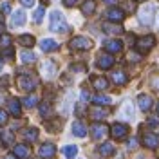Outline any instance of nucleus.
<instances>
[{
	"instance_id": "15",
	"label": "nucleus",
	"mask_w": 159,
	"mask_h": 159,
	"mask_svg": "<svg viewBox=\"0 0 159 159\" xmlns=\"http://www.w3.org/2000/svg\"><path fill=\"white\" fill-rule=\"evenodd\" d=\"M72 134L78 136V138H85L87 136V127L83 121H74L72 123Z\"/></svg>"
},
{
	"instance_id": "4",
	"label": "nucleus",
	"mask_w": 159,
	"mask_h": 159,
	"mask_svg": "<svg viewBox=\"0 0 159 159\" xmlns=\"http://www.w3.org/2000/svg\"><path fill=\"white\" fill-rule=\"evenodd\" d=\"M92 47V40L87 36H74L70 40V49L74 51H89Z\"/></svg>"
},
{
	"instance_id": "33",
	"label": "nucleus",
	"mask_w": 159,
	"mask_h": 159,
	"mask_svg": "<svg viewBox=\"0 0 159 159\" xmlns=\"http://www.w3.org/2000/svg\"><path fill=\"white\" fill-rule=\"evenodd\" d=\"M40 114L45 118V116H51L52 114V107H51V103H42L40 105Z\"/></svg>"
},
{
	"instance_id": "21",
	"label": "nucleus",
	"mask_w": 159,
	"mask_h": 159,
	"mask_svg": "<svg viewBox=\"0 0 159 159\" xmlns=\"http://www.w3.org/2000/svg\"><path fill=\"white\" fill-rule=\"evenodd\" d=\"M7 110H9L15 118H18V116H20V101H18V99L11 98L9 101H7Z\"/></svg>"
},
{
	"instance_id": "38",
	"label": "nucleus",
	"mask_w": 159,
	"mask_h": 159,
	"mask_svg": "<svg viewBox=\"0 0 159 159\" xmlns=\"http://www.w3.org/2000/svg\"><path fill=\"white\" fill-rule=\"evenodd\" d=\"M7 123V112L0 109V125H6Z\"/></svg>"
},
{
	"instance_id": "44",
	"label": "nucleus",
	"mask_w": 159,
	"mask_h": 159,
	"mask_svg": "<svg viewBox=\"0 0 159 159\" xmlns=\"http://www.w3.org/2000/svg\"><path fill=\"white\" fill-rule=\"evenodd\" d=\"M129 60H130V61H138V60H139V56H138V54H130V56H129Z\"/></svg>"
},
{
	"instance_id": "3",
	"label": "nucleus",
	"mask_w": 159,
	"mask_h": 159,
	"mask_svg": "<svg viewBox=\"0 0 159 159\" xmlns=\"http://www.w3.org/2000/svg\"><path fill=\"white\" fill-rule=\"evenodd\" d=\"M16 83H18V87L22 90H33V89H36L38 80L34 78L33 74H20L18 80H16Z\"/></svg>"
},
{
	"instance_id": "36",
	"label": "nucleus",
	"mask_w": 159,
	"mask_h": 159,
	"mask_svg": "<svg viewBox=\"0 0 159 159\" xmlns=\"http://www.w3.org/2000/svg\"><path fill=\"white\" fill-rule=\"evenodd\" d=\"M0 49H7V47H11V38L7 36V34H4V36H0Z\"/></svg>"
},
{
	"instance_id": "43",
	"label": "nucleus",
	"mask_w": 159,
	"mask_h": 159,
	"mask_svg": "<svg viewBox=\"0 0 159 159\" xmlns=\"http://www.w3.org/2000/svg\"><path fill=\"white\" fill-rule=\"evenodd\" d=\"M81 99H83V101H87V99H89V92H87V90H83V92H81Z\"/></svg>"
},
{
	"instance_id": "27",
	"label": "nucleus",
	"mask_w": 159,
	"mask_h": 159,
	"mask_svg": "<svg viewBox=\"0 0 159 159\" xmlns=\"http://www.w3.org/2000/svg\"><path fill=\"white\" fill-rule=\"evenodd\" d=\"M92 87L96 90H105L107 87H109V81L105 78H94L92 80Z\"/></svg>"
},
{
	"instance_id": "39",
	"label": "nucleus",
	"mask_w": 159,
	"mask_h": 159,
	"mask_svg": "<svg viewBox=\"0 0 159 159\" xmlns=\"http://www.w3.org/2000/svg\"><path fill=\"white\" fill-rule=\"evenodd\" d=\"M78 4V0H63V6L65 7H72V6H76Z\"/></svg>"
},
{
	"instance_id": "41",
	"label": "nucleus",
	"mask_w": 159,
	"mask_h": 159,
	"mask_svg": "<svg viewBox=\"0 0 159 159\" xmlns=\"http://www.w3.org/2000/svg\"><path fill=\"white\" fill-rule=\"evenodd\" d=\"M136 147H138V139H136V138H132V139L129 141V148L132 150V148H136Z\"/></svg>"
},
{
	"instance_id": "45",
	"label": "nucleus",
	"mask_w": 159,
	"mask_h": 159,
	"mask_svg": "<svg viewBox=\"0 0 159 159\" xmlns=\"http://www.w3.org/2000/svg\"><path fill=\"white\" fill-rule=\"evenodd\" d=\"M4 159H18V157H16V156H6Z\"/></svg>"
},
{
	"instance_id": "6",
	"label": "nucleus",
	"mask_w": 159,
	"mask_h": 159,
	"mask_svg": "<svg viewBox=\"0 0 159 159\" xmlns=\"http://www.w3.org/2000/svg\"><path fill=\"white\" fill-rule=\"evenodd\" d=\"M107 134H109V127L105 123H94L90 127V136H92V139H98V141L99 139H105Z\"/></svg>"
},
{
	"instance_id": "10",
	"label": "nucleus",
	"mask_w": 159,
	"mask_h": 159,
	"mask_svg": "<svg viewBox=\"0 0 159 159\" xmlns=\"http://www.w3.org/2000/svg\"><path fill=\"white\" fill-rule=\"evenodd\" d=\"M56 63L54 61H51V60H47V61H43L42 63V74H43V78H54V74H56Z\"/></svg>"
},
{
	"instance_id": "8",
	"label": "nucleus",
	"mask_w": 159,
	"mask_h": 159,
	"mask_svg": "<svg viewBox=\"0 0 159 159\" xmlns=\"http://www.w3.org/2000/svg\"><path fill=\"white\" fill-rule=\"evenodd\" d=\"M110 134H112L114 139H125L127 134H129V127L123 125V123H114L112 129H110Z\"/></svg>"
},
{
	"instance_id": "23",
	"label": "nucleus",
	"mask_w": 159,
	"mask_h": 159,
	"mask_svg": "<svg viewBox=\"0 0 159 159\" xmlns=\"http://www.w3.org/2000/svg\"><path fill=\"white\" fill-rule=\"evenodd\" d=\"M99 156H103V157H109V156H112L114 152H116V148H114V145L112 143H103V145H99Z\"/></svg>"
},
{
	"instance_id": "7",
	"label": "nucleus",
	"mask_w": 159,
	"mask_h": 159,
	"mask_svg": "<svg viewBox=\"0 0 159 159\" xmlns=\"http://www.w3.org/2000/svg\"><path fill=\"white\" fill-rule=\"evenodd\" d=\"M96 65H98L99 69H110L112 65H114V56L110 54V52H103V54H99L98 60H96Z\"/></svg>"
},
{
	"instance_id": "1",
	"label": "nucleus",
	"mask_w": 159,
	"mask_h": 159,
	"mask_svg": "<svg viewBox=\"0 0 159 159\" xmlns=\"http://www.w3.org/2000/svg\"><path fill=\"white\" fill-rule=\"evenodd\" d=\"M49 29L54 31V33H63L67 31V24H65V18L61 16L60 11H52L49 16Z\"/></svg>"
},
{
	"instance_id": "2",
	"label": "nucleus",
	"mask_w": 159,
	"mask_h": 159,
	"mask_svg": "<svg viewBox=\"0 0 159 159\" xmlns=\"http://www.w3.org/2000/svg\"><path fill=\"white\" fill-rule=\"evenodd\" d=\"M154 16H156V7H154L152 4L139 7L138 18H139V22H141L143 25H152V24H154Z\"/></svg>"
},
{
	"instance_id": "48",
	"label": "nucleus",
	"mask_w": 159,
	"mask_h": 159,
	"mask_svg": "<svg viewBox=\"0 0 159 159\" xmlns=\"http://www.w3.org/2000/svg\"><path fill=\"white\" fill-rule=\"evenodd\" d=\"M157 114H159V105H157Z\"/></svg>"
},
{
	"instance_id": "26",
	"label": "nucleus",
	"mask_w": 159,
	"mask_h": 159,
	"mask_svg": "<svg viewBox=\"0 0 159 159\" xmlns=\"http://www.w3.org/2000/svg\"><path fill=\"white\" fill-rule=\"evenodd\" d=\"M90 116L94 119H105L107 116H109V112L105 109H101V107H94V109L90 110Z\"/></svg>"
},
{
	"instance_id": "34",
	"label": "nucleus",
	"mask_w": 159,
	"mask_h": 159,
	"mask_svg": "<svg viewBox=\"0 0 159 159\" xmlns=\"http://www.w3.org/2000/svg\"><path fill=\"white\" fill-rule=\"evenodd\" d=\"M36 103H38V98H36V96H27V98L24 99V105H25L27 109H31V107H34Z\"/></svg>"
},
{
	"instance_id": "25",
	"label": "nucleus",
	"mask_w": 159,
	"mask_h": 159,
	"mask_svg": "<svg viewBox=\"0 0 159 159\" xmlns=\"http://www.w3.org/2000/svg\"><path fill=\"white\" fill-rule=\"evenodd\" d=\"M61 154H63L67 159H74L76 154H78V147H76V145H67V147L61 148Z\"/></svg>"
},
{
	"instance_id": "35",
	"label": "nucleus",
	"mask_w": 159,
	"mask_h": 159,
	"mask_svg": "<svg viewBox=\"0 0 159 159\" xmlns=\"http://www.w3.org/2000/svg\"><path fill=\"white\" fill-rule=\"evenodd\" d=\"M2 141H4L6 145H13V132H11V130H4V134H2Z\"/></svg>"
},
{
	"instance_id": "14",
	"label": "nucleus",
	"mask_w": 159,
	"mask_h": 159,
	"mask_svg": "<svg viewBox=\"0 0 159 159\" xmlns=\"http://www.w3.org/2000/svg\"><path fill=\"white\" fill-rule=\"evenodd\" d=\"M105 16H107L109 20H112V22H121V20L125 18V13L119 9V7H110Z\"/></svg>"
},
{
	"instance_id": "22",
	"label": "nucleus",
	"mask_w": 159,
	"mask_h": 159,
	"mask_svg": "<svg viewBox=\"0 0 159 159\" xmlns=\"http://www.w3.org/2000/svg\"><path fill=\"white\" fill-rule=\"evenodd\" d=\"M103 31L107 34H121L123 33V27L119 24H103Z\"/></svg>"
},
{
	"instance_id": "19",
	"label": "nucleus",
	"mask_w": 159,
	"mask_h": 159,
	"mask_svg": "<svg viewBox=\"0 0 159 159\" xmlns=\"http://www.w3.org/2000/svg\"><path fill=\"white\" fill-rule=\"evenodd\" d=\"M96 11V0H85L83 4H81V13L85 15V16H89Z\"/></svg>"
},
{
	"instance_id": "24",
	"label": "nucleus",
	"mask_w": 159,
	"mask_h": 159,
	"mask_svg": "<svg viewBox=\"0 0 159 159\" xmlns=\"http://www.w3.org/2000/svg\"><path fill=\"white\" fill-rule=\"evenodd\" d=\"M29 147H25V145H16L15 147V156L18 159H27L29 157Z\"/></svg>"
},
{
	"instance_id": "16",
	"label": "nucleus",
	"mask_w": 159,
	"mask_h": 159,
	"mask_svg": "<svg viewBox=\"0 0 159 159\" xmlns=\"http://www.w3.org/2000/svg\"><path fill=\"white\" fill-rule=\"evenodd\" d=\"M40 47H42V51H45V52H51V51L58 49V42H54L52 38H43L40 42Z\"/></svg>"
},
{
	"instance_id": "49",
	"label": "nucleus",
	"mask_w": 159,
	"mask_h": 159,
	"mask_svg": "<svg viewBox=\"0 0 159 159\" xmlns=\"http://www.w3.org/2000/svg\"><path fill=\"white\" fill-rule=\"evenodd\" d=\"M0 69H2V61H0Z\"/></svg>"
},
{
	"instance_id": "30",
	"label": "nucleus",
	"mask_w": 159,
	"mask_h": 159,
	"mask_svg": "<svg viewBox=\"0 0 159 159\" xmlns=\"http://www.w3.org/2000/svg\"><path fill=\"white\" fill-rule=\"evenodd\" d=\"M18 42L24 45V47H33L34 45V38H33V34H22L18 38Z\"/></svg>"
},
{
	"instance_id": "32",
	"label": "nucleus",
	"mask_w": 159,
	"mask_h": 159,
	"mask_svg": "<svg viewBox=\"0 0 159 159\" xmlns=\"http://www.w3.org/2000/svg\"><path fill=\"white\" fill-rule=\"evenodd\" d=\"M43 13H45V7H43V6H40V7H36V11H34V15H33V22H36V24H40V22H42V16H43Z\"/></svg>"
},
{
	"instance_id": "13",
	"label": "nucleus",
	"mask_w": 159,
	"mask_h": 159,
	"mask_svg": "<svg viewBox=\"0 0 159 159\" xmlns=\"http://www.w3.org/2000/svg\"><path fill=\"white\" fill-rule=\"evenodd\" d=\"M24 24H25V13L22 9L15 11L13 16H11V25H13V27H20V25H24Z\"/></svg>"
},
{
	"instance_id": "28",
	"label": "nucleus",
	"mask_w": 159,
	"mask_h": 159,
	"mask_svg": "<svg viewBox=\"0 0 159 159\" xmlns=\"http://www.w3.org/2000/svg\"><path fill=\"white\" fill-rule=\"evenodd\" d=\"M24 139H25V141H29V143L36 141V139H38V130H36V129H27V130H24Z\"/></svg>"
},
{
	"instance_id": "40",
	"label": "nucleus",
	"mask_w": 159,
	"mask_h": 159,
	"mask_svg": "<svg viewBox=\"0 0 159 159\" xmlns=\"http://www.w3.org/2000/svg\"><path fill=\"white\" fill-rule=\"evenodd\" d=\"M20 2H22V4H24V6H25V7H33V6H34V2H36V0H20Z\"/></svg>"
},
{
	"instance_id": "29",
	"label": "nucleus",
	"mask_w": 159,
	"mask_h": 159,
	"mask_svg": "<svg viewBox=\"0 0 159 159\" xmlns=\"http://www.w3.org/2000/svg\"><path fill=\"white\" fill-rule=\"evenodd\" d=\"M20 58H22L24 63H33V61H36V54L31 52V51H22L20 52Z\"/></svg>"
},
{
	"instance_id": "17",
	"label": "nucleus",
	"mask_w": 159,
	"mask_h": 159,
	"mask_svg": "<svg viewBox=\"0 0 159 159\" xmlns=\"http://www.w3.org/2000/svg\"><path fill=\"white\" fill-rule=\"evenodd\" d=\"M138 103H139V109L143 110V112H147V110H150V107H152V98H150L148 94H139Z\"/></svg>"
},
{
	"instance_id": "46",
	"label": "nucleus",
	"mask_w": 159,
	"mask_h": 159,
	"mask_svg": "<svg viewBox=\"0 0 159 159\" xmlns=\"http://www.w3.org/2000/svg\"><path fill=\"white\" fill-rule=\"evenodd\" d=\"M103 2H107V4H114L116 0H103Z\"/></svg>"
},
{
	"instance_id": "42",
	"label": "nucleus",
	"mask_w": 159,
	"mask_h": 159,
	"mask_svg": "<svg viewBox=\"0 0 159 159\" xmlns=\"http://www.w3.org/2000/svg\"><path fill=\"white\" fill-rule=\"evenodd\" d=\"M148 125H150V127H157V125H159V119L157 118H150L148 119Z\"/></svg>"
},
{
	"instance_id": "18",
	"label": "nucleus",
	"mask_w": 159,
	"mask_h": 159,
	"mask_svg": "<svg viewBox=\"0 0 159 159\" xmlns=\"http://www.w3.org/2000/svg\"><path fill=\"white\" fill-rule=\"evenodd\" d=\"M121 116L125 119H134V105L130 103V101H125L123 103V107H121Z\"/></svg>"
},
{
	"instance_id": "20",
	"label": "nucleus",
	"mask_w": 159,
	"mask_h": 159,
	"mask_svg": "<svg viewBox=\"0 0 159 159\" xmlns=\"http://www.w3.org/2000/svg\"><path fill=\"white\" fill-rule=\"evenodd\" d=\"M110 78H112V81L116 83V85H125L127 83V74L123 72V70H114L112 74H110Z\"/></svg>"
},
{
	"instance_id": "37",
	"label": "nucleus",
	"mask_w": 159,
	"mask_h": 159,
	"mask_svg": "<svg viewBox=\"0 0 159 159\" xmlns=\"http://www.w3.org/2000/svg\"><path fill=\"white\" fill-rule=\"evenodd\" d=\"M9 11H11L9 2H2V4H0V13H2V15H7Z\"/></svg>"
},
{
	"instance_id": "47",
	"label": "nucleus",
	"mask_w": 159,
	"mask_h": 159,
	"mask_svg": "<svg viewBox=\"0 0 159 159\" xmlns=\"http://www.w3.org/2000/svg\"><path fill=\"white\" fill-rule=\"evenodd\" d=\"M136 2H145V0H136Z\"/></svg>"
},
{
	"instance_id": "12",
	"label": "nucleus",
	"mask_w": 159,
	"mask_h": 159,
	"mask_svg": "<svg viewBox=\"0 0 159 159\" xmlns=\"http://www.w3.org/2000/svg\"><path fill=\"white\" fill-rule=\"evenodd\" d=\"M103 47L107 49V52H121V49H123V43L119 42V40H105L103 42Z\"/></svg>"
},
{
	"instance_id": "5",
	"label": "nucleus",
	"mask_w": 159,
	"mask_h": 159,
	"mask_svg": "<svg viewBox=\"0 0 159 159\" xmlns=\"http://www.w3.org/2000/svg\"><path fill=\"white\" fill-rule=\"evenodd\" d=\"M154 45H156V38H154L152 34H148V36H141V38L136 42V49H138L139 52H148Z\"/></svg>"
},
{
	"instance_id": "9",
	"label": "nucleus",
	"mask_w": 159,
	"mask_h": 159,
	"mask_svg": "<svg viewBox=\"0 0 159 159\" xmlns=\"http://www.w3.org/2000/svg\"><path fill=\"white\" fill-rule=\"evenodd\" d=\"M143 145L150 150H156L159 148V136L157 134H154V132H147L145 136H143Z\"/></svg>"
},
{
	"instance_id": "11",
	"label": "nucleus",
	"mask_w": 159,
	"mask_h": 159,
	"mask_svg": "<svg viewBox=\"0 0 159 159\" xmlns=\"http://www.w3.org/2000/svg\"><path fill=\"white\" fill-rule=\"evenodd\" d=\"M54 154H56V147H54L52 143H43L38 150V156L42 159H51Z\"/></svg>"
},
{
	"instance_id": "31",
	"label": "nucleus",
	"mask_w": 159,
	"mask_h": 159,
	"mask_svg": "<svg viewBox=\"0 0 159 159\" xmlns=\"http://www.w3.org/2000/svg\"><path fill=\"white\" fill-rule=\"evenodd\" d=\"M92 101H94L96 105H110V103H112V99H110L109 96H101V94H99V96H94Z\"/></svg>"
}]
</instances>
